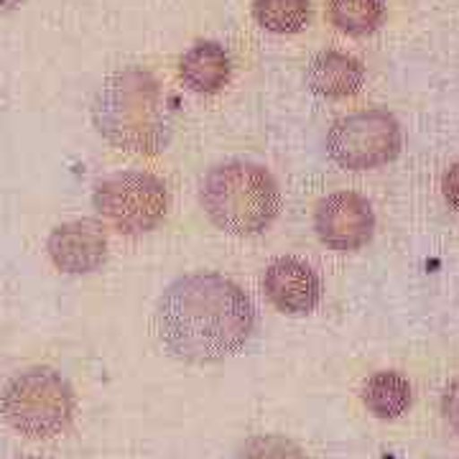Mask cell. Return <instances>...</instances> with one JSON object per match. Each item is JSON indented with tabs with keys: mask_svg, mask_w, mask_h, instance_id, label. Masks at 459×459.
<instances>
[{
	"mask_svg": "<svg viewBox=\"0 0 459 459\" xmlns=\"http://www.w3.org/2000/svg\"><path fill=\"white\" fill-rule=\"evenodd\" d=\"M156 334L171 358L222 362L238 355L253 334L250 296L222 273H186L171 281L156 307Z\"/></svg>",
	"mask_w": 459,
	"mask_h": 459,
	"instance_id": "1",
	"label": "cell"
},
{
	"mask_svg": "<svg viewBox=\"0 0 459 459\" xmlns=\"http://www.w3.org/2000/svg\"><path fill=\"white\" fill-rule=\"evenodd\" d=\"M92 123L110 146L135 156H159L171 138L161 84L143 66H126L100 84Z\"/></svg>",
	"mask_w": 459,
	"mask_h": 459,
	"instance_id": "2",
	"label": "cell"
},
{
	"mask_svg": "<svg viewBox=\"0 0 459 459\" xmlns=\"http://www.w3.org/2000/svg\"><path fill=\"white\" fill-rule=\"evenodd\" d=\"M199 199L214 228L238 238L261 235L281 212L279 184L265 166L253 161L212 166Z\"/></svg>",
	"mask_w": 459,
	"mask_h": 459,
	"instance_id": "3",
	"label": "cell"
},
{
	"mask_svg": "<svg viewBox=\"0 0 459 459\" xmlns=\"http://www.w3.org/2000/svg\"><path fill=\"white\" fill-rule=\"evenodd\" d=\"M74 411L77 401L72 385L59 370L47 365H33L13 376L0 394V413L5 424L36 442L65 434Z\"/></svg>",
	"mask_w": 459,
	"mask_h": 459,
	"instance_id": "4",
	"label": "cell"
},
{
	"mask_svg": "<svg viewBox=\"0 0 459 459\" xmlns=\"http://www.w3.org/2000/svg\"><path fill=\"white\" fill-rule=\"evenodd\" d=\"M95 212L120 235H146L164 222L169 192L148 171H120L95 186Z\"/></svg>",
	"mask_w": 459,
	"mask_h": 459,
	"instance_id": "5",
	"label": "cell"
},
{
	"mask_svg": "<svg viewBox=\"0 0 459 459\" xmlns=\"http://www.w3.org/2000/svg\"><path fill=\"white\" fill-rule=\"evenodd\" d=\"M403 133L394 113L368 108L334 120L327 133L329 159L347 171H370L395 161Z\"/></svg>",
	"mask_w": 459,
	"mask_h": 459,
	"instance_id": "6",
	"label": "cell"
},
{
	"mask_svg": "<svg viewBox=\"0 0 459 459\" xmlns=\"http://www.w3.org/2000/svg\"><path fill=\"white\" fill-rule=\"evenodd\" d=\"M316 238L337 253H355L376 235V212L358 192H332L314 212Z\"/></svg>",
	"mask_w": 459,
	"mask_h": 459,
	"instance_id": "7",
	"label": "cell"
},
{
	"mask_svg": "<svg viewBox=\"0 0 459 459\" xmlns=\"http://www.w3.org/2000/svg\"><path fill=\"white\" fill-rule=\"evenodd\" d=\"M47 250L62 273L87 276L108 261V235L95 220H72L51 230Z\"/></svg>",
	"mask_w": 459,
	"mask_h": 459,
	"instance_id": "8",
	"label": "cell"
},
{
	"mask_svg": "<svg viewBox=\"0 0 459 459\" xmlns=\"http://www.w3.org/2000/svg\"><path fill=\"white\" fill-rule=\"evenodd\" d=\"M263 294L281 314L307 316L322 301V281L309 263L286 255L265 268Z\"/></svg>",
	"mask_w": 459,
	"mask_h": 459,
	"instance_id": "9",
	"label": "cell"
},
{
	"mask_svg": "<svg viewBox=\"0 0 459 459\" xmlns=\"http://www.w3.org/2000/svg\"><path fill=\"white\" fill-rule=\"evenodd\" d=\"M365 84V66L347 51H319L307 66V87L325 100L355 98Z\"/></svg>",
	"mask_w": 459,
	"mask_h": 459,
	"instance_id": "10",
	"label": "cell"
},
{
	"mask_svg": "<svg viewBox=\"0 0 459 459\" xmlns=\"http://www.w3.org/2000/svg\"><path fill=\"white\" fill-rule=\"evenodd\" d=\"M230 74L228 51L217 41H197L179 59L181 82L197 95H217L230 82Z\"/></svg>",
	"mask_w": 459,
	"mask_h": 459,
	"instance_id": "11",
	"label": "cell"
},
{
	"mask_svg": "<svg viewBox=\"0 0 459 459\" xmlns=\"http://www.w3.org/2000/svg\"><path fill=\"white\" fill-rule=\"evenodd\" d=\"M360 398L365 409L370 411L376 419L394 421L411 409L413 388H411L406 376H401L395 370H380L362 383Z\"/></svg>",
	"mask_w": 459,
	"mask_h": 459,
	"instance_id": "12",
	"label": "cell"
},
{
	"mask_svg": "<svg viewBox=\"0 0 459 459\" xmlns=\"http://www.w3.org/2000/svg\"><path fill=\"white\" fill-rule=\"evenodd\" d=\"M329 21L347 36H370L385 21V0H329Z\"/></svg>",
	"mask_w": 459,
	"mask_h": 459,
	"instance_id": "13",
	"label": "cell"
},
{
	"mask_svg": "<svg viewBox=\"0 0 459 459\" xmlns=\"http://www.w3.org/2000/svg\"><path fill=\"white\" fill-rule=\"evenodd\" d=\"M312 16V0H253V18L271 33H299Z\"/></svg>",
	"mask_w": 459,
	"mask_h": 459,
	"instance_id": "14",
	"label": "cell"
},
{
	"mask_svg": "<svg viewBox=\"0 0 459 459\" xmlns=\"http://www.w3.org/2000/svg\"><path fill=\"white\" fill-rule=\"evenodd\" d=\"M228 459H307V455L281 434H258L246 439Z\"/></svg>",
	"mask_w": 459,
	"mask_h": 459,
	"instance_id": "15",
	"label": "cell"
},
{
	"mask_svg": "<svg viewBox=\"0 0 459 459\" xmlns=\"http://www.w3.org/2000/svg\"><path fill=\"white\" fill-rule=\"evenodd\" d=\"M442 413L446 419V424L452 427V431L459 437V377L452 380L446 385V391L442 395Z\"/></svg>",
	"mask_w": 459,
	"mask_h": 459,
	"instance_id": "16",
	"label": "cell"
},
{
	"mask_svg": "<svg viewBox=\"0 0 459 459\" xmlns=\"http://www.w3.org/2000/svg\"><path fill=\"white\" fill-rule=\"evenodd\" d=\"M442 195L444 199H446V204H449L455 212H459V161L444 171Z\"/></svg>",
	"mask_w": 459,
	"mask_h": 459,
	"instance_id": "17",
	"label": "cell"
},
{
	"mask_svg": "<svg viewBox=\"0 0 459 459\" xmlns=\"http://www.w3.org/2000/svg\"><path fill=\"white\" fill-rule=\"evenodd\" d=\"M26 0H0V16H5V13H13L16 8H21Z\"/></svg>",
	"mask_w": 459,
	"mask_h": 459,
	"instance_id": "18",
	"label": "cell"
},
{
	"mask_svg": "<svg viewBox=\"0 0 459 459\" xmlns=\"http://www.w3.org/2000/svg\"><path fill=\"white\" fill-rule=\"evenodd\" d=\"M21 459H39V457H21Z\"/></svg>",
	"mask_w": 459,
	"mask_h": 459,
	"instance_id": "19",
	"label": "cell"
}]
</instances>
